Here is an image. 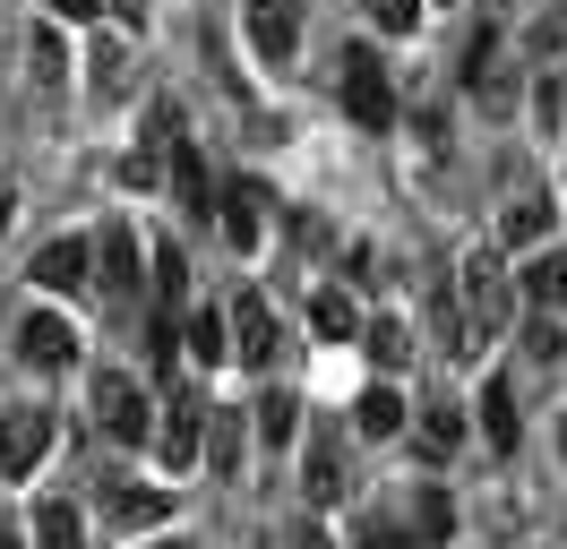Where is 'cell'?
Returning a JSON list of instances; mask_svg holds the SVG:
<instances>
[{
	"instance_id": "14",
	"label": "cell",
	"mask_w": 567,
	"mask_h": 549,
	"mask_svg": "<svg viewBox=\"0 0 567 549\" xmlns=\"http://www.w3.org/2000/svg\"><path fill=\"white\" fill-rule=\"evenodd\" d=\"M413 429V404H404V386L395 377H370L353 395V438H370V446H388V438H404Z\"/></svg>"
},
{
	"instance_id": "18",
	"label": "cell",
	"mask_w": 567,
	"mask_h": 549,
	"mask_svg": "<svg viewBox=\"0 0 567 549\" xmlns=\"http://www.w3.org/2000/svg\"><path fill=\"white\" fill-rule=\"evenodd\" d=\"M164 180H173V206H181V215H198V224L215 215V172H207V155H198L189 137L164 155Z\"/></svg>"
},
{
	"instance_id": "27",
	"label": "cell",
	"mask_w": 567,
	"mask_h": 549,
	"mask_svg": "<svg viewBox=\"0 0 567 549\" xmlns=\"http://www.w3.org/2000/svg\"><path fill=\"white\" fill-rule=\"evenodd\" d=\"M550 215H559L550 198H516L498 215V249H542V240H550Z\"/></svg>"
},
{
	"instance_id": "17",
	"label": "cell",
	"mask_w": 567,
	"mask_h": 549,
	"mask_svg": "<svg viewBox=\"0 0 567 549\" xmlns=\"http://www.w3.org/2000/svg\"><path fill=\"white\" fill-rule=\"evenodd\" d=\"M395 532H404V541H413V549H447V541H456V498H447L439 480H422V489H413V507H404V524H395Z\"/></svg>"
},
{
	"instance_id": "39",
	"label": "cell",
	"mask_w": 567,
	"mask_h": 549,
	"mask_svg": "<svg viewBox=\"0 0 567 549\" xmlns=\"http://www.w3.org/2000/svg\"><path fill=\"white\" fill-rule=\"evenodd\" d=\"M155 549H189V541H155Z\"/></svg>"
},
{
	"instance_id": "37",
	"label": "cell",
	"mask_w": 567,
	"mask_h": 549,
	"mask_svg": "<svg viewBox=\"0 0 567 549\" xmlns=\"http://www.w3.org/2000/svg\"><path fill=\"white\" fill-rule=\"evenodd\" d=\"M0 549H27V524H0Z\"/></svg>"
},
{
	"instance_id": "32",
	"label": "cell",
	"mask_w": 567,
	"mask_h": 549,
	"mask_svg": "<svg viewBox=\"0 0 567 549\" xmlns=\"http://www.w3.org/2000/svg\"><path fill=\"white\" fill-rule=\"evenodd\" d=\"M27 61H35V77H43V86H61V69H70V61H61V34H52V27H35Z\"/></svg>"
},
{
	"instance_id": "34",
	"label": "cell",
	"mask_w": 567,
	"mask_h": 549,
	"mask_svg": "<svg viewBox=\"0 0 567 549\" xmlns=\"http://www.w3.org/2000/svg\"><path fill=\"white\" fill-rule=\"evenodd\" d=\"M61 27H104V0H52Z\"/></svg>"
},
{
	"instance_id": "24",
	"label": "cell",
	"mask_w": 567,
	"mask_h": 549,
	"mask_svg": "<svg viewBox=\"0 0 567 549\" xmlns=\"http://www.w3.org/2000/svg\"><path fill=\"white\" fill-rule=\"evenodd\" d=\"M27 541L35 549H86V515L70 498H35V524H27Z\"/></svg>"
},
{
	"instance_id": "19",
	"label": "cell",
	"mask_w": 567,
	"mask_h": 549,
	"mask_svg": "<svg viewBox=\"0 0 567 549\" xmlns=\"http://www.w3.org/2000/svg\"><path fill=\"white\" fill-rule=\"evenodd\" d=\"M241 455H249V421L233 404H207V438H198V464H207L215 480H233L241 473Z\"/></svg>"
},
{
	"instance_id": "35",
	"label": "cell",
	"mask_w": 567,
	"mask_h": 549,
	"mask_svg": "<svg viewBox=\"0 0 567 549\" xmlns=\"http://www.w3.org/2000/svg\"><path fill=\"white\" fill-rule=\"evenodd\" d=\"M112 18H121V27H146V0H104Z\"/></svg>"
},
{
	"instance_id": "26",
	"label": "cell",
	"mask_w": 567,
	"mask_h": 549,
	"mask_svg": "<svg viewBox=\"0 0 567 549\" xmlns=\"http://www.w3.org/2000/svg\"><path fill=\"white\" fill-rule=\"evenodd\" d=\"M413 412H422V446L430 455H456V446L473 438V421H464L456 395H430V404H413Z\"/></svg>"
},
{
	"instance_id": "30",
	"label": "cell",
	"mask_w": 567,
	"mask_h": 549,
	"mask_svg": "<svg viewBox=\"0 0 567 549\" xmlns=\"http://www.w3.org/2000/svg\"><path fill=\"white\" fill-rule=\"evenodd\" d=\"M422 9H430V0H361V18H370L379 34H413V27H422Z\"/></svg>"
},
{
	"instance_id": "13",
	"label": "cell",
	"mask_w": 567,
	"mask_h": 549,
	"mask_svg": "<svg viewBox=\"0 0 567 549\" xmlns=\"http://www.w3.org/2000/svg\"><path fill=\"white\" fill-rule=\"evenodd\" d=\"M241 27H249V43H258L267 69H292V52H301V9L292 0H249Z\"/></svg>"
},
{
	"instance_id": "7",
	"label": "cell",
	"mask_w": 567,
	"mask_h": 549,
	"mask_svg": "<svg viewBox=\"0 0 567 549\" xmlns=\"http://www.w3.org/2000/svg\"><path fill=\"white\" fill-rule=\"evenodd\" d=\"M464 95L482 103L491 121H507V112H516V95H525V69L498 52V34H473V52H464Z\"/></svg>"
},
{
	"instance_id": "20",
	"label": "cell",
	"mask_w": 567,
	"mask_h": 549,
	"mask_svg": "<svg viewBox=\"0 0 567 549\" xmlns=\"http://www.w3.org/2000/svg\"><path fill=\"white\" fill-rule=\"evenodd\" d=\"M353 343H361V361H370L379 377H395L404 361H413V327H404V318H361Z\"/></svg>"
},
{
	"instance_id": "16",
	"label": "cell",
	"mask_w": 567,
	"mask_h": 549,
	"mask_svg": "<svg viewBox=\"0 0 567 549\" xmlns=\"http://www.w3.org/2000/svg\"><path fill=\"white\" fill-rule=\"evenodd\" d=\"M27 274H35V292H43V301H70V292H86V232L43 240Z\"/></svg>"
},
{
	"instance_id": "8",
	"label": "cell",
	"mask_w": 567,
	"mask_h": 549,
	"mask_svg": "<svg viewBox=\"0 0 567 549\" xmlns=\"http://www.w3.org/2000/svg\"><path fill=\"white\" fill-rule=\"evenodd\" d=\"M267 215H276L267 180H215V215H207V224H224V240H233L241 258L267 249Z\"/></svg>"
},
{
	"instance_id": "36",
	"label": "cell",
	"mask_w": 567,
	"mask_h": 549,
	"mask_svg": "<svg viewBox=\"0 0 567 549\" xmlns=\"http://www.w3.org/2000/svg\"><path fill=\"white\" fill-rule=\"evenodd\" d=\"M361 549H413V541H404V532H395V524H388V532H370V541H361Z\"/></svg>"
},
{
	"instance_id": "38",
	"label": "cell",
	"mask_w": 567,
	"mask_h": 549,
	"mask_svg": "<svg viewBox=\"0 0 567 549\" xmlns=\"http://www.w3.org/2000/svg\"><path fill=\"white\" fill-rule=\"evenodd\" d=\"M9 215H18V198H9V189H0V232H9Z\"/></svg>"
},
{
	"instance_id": "2",
	"label": "cell",
	"mask_w": 567,
	"mask_h": 549,
	"mask_svg": "<svg viewBox=\"0 0 567 549\" xmlns=\"http://www.w3.org/2000/svg\"><path fill=\"white\" fill-rule=\"evenodd\" d=\"M18 361H27V370H43V377L78 370V361H86V335H78V318H70V309H52V301H35L27 318H18Z\"/></svg>"
},
{
	"instance_id": "15",
	"label": "cell",
	"mask_w": 567,
	"mask_h": 549,
	"mask_svg": "<svg viewBox=\"0 0 567 549\" xmlns=\"http://www.w3.org/2000/svg\"><path fill=\"white\" fill-rule=\"evenodd\" d=\"M464 412L482 421V438H491L498 455H516V438H525V412H516V377H507V370H491V377H482V395H473Z\"/></svg>"
},
{
	"instance_id": "11",
	"label": "cell",
	"mask_w": 567,
	"mask_h": 549,
	"mask_svg": "<svg viewBox=\"0 0 567 549\" xmlns=\"http://www.w3.org/2000/svg\"><path fill=\"white\" fill-rule=\"evenodd\" d=\"M301 446V498L310 507H336L344 489H353V464H344V438L327 429V421H310V438H292Z\"/></svg>"
},
{
	"instance_id": "40",
	"label": "cell",
	"mask_w": 567,
	"mask_h": 549,
	"mask_svg": "<svg viewBox=\"0 0 567 549\" xmlns=\"http://www.w3.org/2000/svg\"><path fill=\"white\" fill-rule=\"evenodd\" d=\"M439 9H456V0H439Z\"/></svg>"
},
{
	"instance_id": "22",
	"label": "cell",
	"mask_w": 567,
	"mask_h": 549,
	"mask_svg": "<svg viewBox=\"0 0 567 549\" xmlns=\"http://www.w3.org/2000/svg\"><path fill=\"white\" fill-rule=\"evenodd\" d=\"M86 95L95 103H112V95H130V43H121V34H95V43H86Z\"/></svg>"
},
{
	"instance_id": "6",
	"label": "cell",
	"mask_w": 567,
	"mask_h": 549,
	"mask_svg": "<svg viewBox=\"0 0 567 549\" xmlns=\"http://www.w3.org/2000/svg\"><path fill=\"white\" fill-rule=\"evenodd\" d=\"M198 438H207V395H173V404H155L146 455H155L164 473H198Z\"/></svg>"
},
{
	"instance_id": "9",
	"label": "cell",
	"mask_w": 567,
	"mask_h": 549,
	"mask_svg": "<svg viewBox=\"0 0 567 549\" xmlns=\"http://www.w3.org/2000/svg\"><path fill=\"white\" fill-rule=\"evenodd\" d=\"M224 343H233L241 370H267V361H276V301H267L258 283H241V292L224 301Z\"/></svg>"
},
{
	"instance_id": "33",
	"label": "cell",
	"mask_w": 567,
	"mask_h": 549,
	"mask_svg": "<svg viewBox=\"0 0 567 549\" xmlns=\"http://www.w3.org/2000/svg\"><path fill=\"white\" fill-rule=\"evenodd\" d=\"M284 549H336V532H327L319 515H301V524H292V532H284Z\"/></svg>"
},
{
	"instance_id": "21",
	"label": "cell",
	"mask_w": 567,
	"mask_h": 549,
	"mask_svg": "<svg viewBox=\"0 0 567 549\" xmlns=\"http://www.w3.org/2000/svg\"><path fill=\"white\" fill-rule=\"evenodd\" d=\"M525 301L542 318H567V249H525Z\"/></svg>"
},
{
	"instance_id": "28",
	"label": "cell",
	"mask_w": 567,
	"mask_h": 549,
	"mask_svg": "<svg viewBox=\"0 0 567 549\" xmlns=\"http://www.w3.org/2000/svg\"><path fill=\"white\" fill-rule=\"evenodd\" d=\"M310 327H319L327 343H353V327H361V309L344 301V292H336V283H319V292H310Z\"/></svg>"
},
{
	"instance_id": "1",
	"label": "cell",
	"mask_w": 567,
	"mask_h": 549,
	"mask_svg": "<svg viewBox=\"0 0 567 549\" xmlns=\"http://www.w3.org/2000/svg\"><path fill=\"white\" fill-rule=\"evenodd\" d=\"M447 283H456V309L473 318V335H482V352H491V335H507V318H516V274H507V249H473Z\"/></svg>"
},
{
	"instance_id": "10",
	"label": "cell",
	"mask_w": 567,
	"mask_h": 549,
	"mask_svg": "<svg viewBox=\"0 0 567 549\" xmlns=\"http://www.w3.org/2000/svg\"><path fill=\"white\" fill-rule=\"evenodd\" d=\"M336 69H344V112H353L361 130H388V121H395V77H388V61H379L370 43H353Z\"/></svg>"
},
{
	"instance_id": "12",
	"label": "cell",
	"mask_w": 567,
	"mask_h": 549,
	"mask_svg": "<svg viewBox=\"0 0 567 549\" xmlns=\"http://www.w3.org/2000/svg\"><path fill=\"white\" fill-rule=\"evenodd\" d=\"M95 515H104V532H155V524L173 515V489H138V480H104V489H95Z\"/></svg>"
},
{
	"instance_id": "4",
	"label": "cell",
	"mask_w": 567,
	"mask_h": 549,
	"mask_svg": "<svg viewBox=\"0 0 567 549\" xmlns=\"http://www.w3.org/2000/svg\"><path fill=\"white\" fill-rule=\"evenodd\" d=\"M52 438H61V412L52 404H9L0 412V473L35 480L43 464H52Z\"/></svg>"
},
{
	"instance_id": "5",
	"label": "cell",
	"mask_w": 567,
	"mask_h": 549,
	"mask_svg": "<svg viewBox=\"0 0 567 549\" xmlns=\"http://www.w3.org/2000/svg\"><path fill=\"white\" fill-rule=\"evenodd\" d=\"M86 283H95L104 301H138V283H146V240L130 232V224H104V232L86 240Z\"/></svg>"
},
{
	"instance_id": "31",
	"label": "cell",
	"mask_w": 567,
	"mask_h": 549,
	"mask_svg": "<svg viewBox=\"0 0 567 549\" xmlns=\"http://www.w3.org/2000/svg\"><path fill=\"white\" fill-rule=\"evenodd\" d=\"M516 343H525V361H567V327H559V318H542V309H533V327Z\"/></svg>"
},
{
	"instance_id": "3",
	"label": "cell",
	"mask_w": 567,
	"mask_h": 549,
	"mask_svg": "<svg viewBox=\"0 0 567 549\" xmlns=\"http://www.w3.org/2000/svg\"><path fill=\"white\" fill-rule=\"evenodd\" d=\"M95 429H104L112 446H146V429H155V395H146L130 370H95Z\"/></svg>"
},
{
	"instance_id": "25",
	"label": "cell",
	"mask_w": 567,
	"mask_h": 549,
	"mask_svg": "<svg viewBox=\"0 0 567 549\" xmlns=\"http://www.w3.org/2000/svg\"><path fill=\"white\" fill-rule=\"evenodd\" d=\"M249 438H267V446H292V438H301V395L267 386V395L249 404Z\"/></svg>"
},
{
	"instance_id": "29",
	"label": "cell",
	"mask_w": 567,
	"mask_h": 549,
	"mask_svg": "<svg viewBox=\"0 0 567 549\" xmlns=\"http://www.w3.org/2000/svg\"><path fill=\"white\" fill-rule=\"evenodd\" d=\"M146 283L164 292V309H181V292H189V258H181L173 240H155V249H146Z\"/></svg>"
},
{
	"instance_id": "23",
	"label": "cell",
	"mask_w": 567,
	"mask_h": 549,
	"mask_svg": "<svg viewBox=\"0 0 567 549\" xmlns=\"http://www.w3.org/2000/svg\"><path fill=\"white\" fill-rule=\"evenodd\" d=\"M181 361H189V370H224V361H233L224 309H189V318H181Z\"/></svg>"
}]
</instances>
